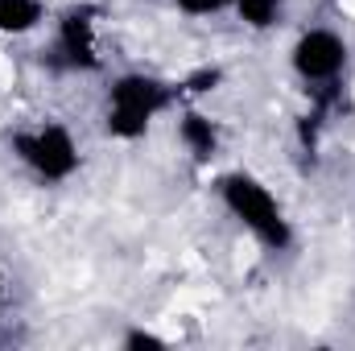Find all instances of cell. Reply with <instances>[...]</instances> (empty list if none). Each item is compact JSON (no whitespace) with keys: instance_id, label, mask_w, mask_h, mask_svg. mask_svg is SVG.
Instances as JSON below:
<instances>
[{"instance_id":"6da1fadb","label":"cell","mask_w":355,"mask_h":351,"mask_svg":"<svg viewBox=\"0 0 355 351\" xmlns=\"http://www.w3.org/2000/svg\"><path fill=\"white\" fill-rule=\"evenodd\" d=\"M219 198H223V207H227L261 244H268V248H289L293 228H289V219H285V207L277 203V194L268 190L261 178L244 174V170L219 178Z\"/></svg>"},{"instance_id":"7a4b0ae2","label":"cell","mask_w":355,"mask_h":351,"mask_svg":"<svg viewBox=\"0 0 355 351\" xmlns=\"http://www.w3.org/2000/svg\"><path fill=\"white\" fill-rule=\"evenodd\" d=\"M170 108V87L157 83L153 75H124L107 91V132L120 141L145 137L157 112Z\"/></svg>"},{"instance_id":"3957f363","label":"cell","mask_w":355,"mask_h":351,"mask_svg":"<svg viewBox=\"0 0 355 351\" xmlns=\"http://www.w3.org/2000/svg\"><path fill=\"white\" fill-rule=\"evenodd\" d=\"M17 157L46 182H67V178L79 170V145L75 137L62 128V124H37L29 132H21L12 141Z\"/></svg>"},{"instance_id":"277c9868","label":"cell","mask_w":355,"mask_h":351,"mask_svg":"<svg viewBox=\"0 0 355 351\" xmlns=\"http://www.w3.org/2000/svg\"><path fill=\"white\" fill-rule=\"evenodd\" d=\"M289 62H293V71L306 79V83H331V79H339L343 75V67H347V42L335 33V29H306L297 42H293V50H289Z\"/></svg>"},{"instance_id":"5b68a950","label":"cell","mask_w":355,"mask_h":351,"mask_svg":"<svg viewBox=\"0 0 355 351\" xmlns=\"http://www.w3.org/2000/svg\"><path fill=\"white\" fill-rule=\"evenodd\" d=\"M58 46H62V54H67L71 67H79V71L99 67V54H95V17H91V8H71V12H67V21H62V29H58Z\"/></svg>"},{"instance_id":"8992f818","label":"cell","mask_w":355,"mask_h":351,"mask_svg":"<svg viewBox=\"0 0 355 351\" xmlns=\"http://www.w3.org/2000/svg\"><path fill=\"white\" fill-rule=\"evenodd\" d=\"M46 17V4L42 0H0V33H33Z\"/></svg>"},{"instance_id":"52a82bcc","label":"cell","mask_w":355,"mask_h":351,"mask_svg":"<svg viewBox=\"0 0 355 351\" xmlns=\"http://www.w3.org/2000/svg\"><path fill=\"white\" fill-rule=\"evenodd\" d=\"M178 137L186 141V149H190L194 157H211V153H215V145H219V132H215V124H211L207 116H198V112H186V116H182V124H178Z\"/></svg>"},{"instance_id":"ba28073f","label":"cell","mask_w":355,"mask_h":351,"mask_svg":"<svg viewBox=\"0 0 355 351\" xmlns=\"http://www.w3.org/2000/svg\"><path fill=\"white\" fill-rule=\"evenodd\" d=\"M232 8L240 12V21L248 29H268V25H277L285 0H232Z\"/></svg>"},{"instance_id":"9c48e42d","label":"cell","mask_w":355,"mask_h":351,"mask_svg":"<svg viewBox=\"0 0 355 351\" xmlns=\"http://www.w3.org/2000/svg\"><path fill=\"white\" fill-rule=\"evenodd\" d=\"M182 12H190V17H211V12H219V8H227L232 0H174Z\"/></svg>"},{"instance_id":"30bf717a","label":"cell","mask_w":355,"mask_h":351,"mask_svg":"<svg viewBox=\"0 0 355 351\" xmlns=\"http://www.w3.org/2000/svg\"><path fill=\"white\" fill-rule=\"evenodd\" d=\"M215 83H219V71H211V67H207V71H198L194 79H186V87L194 91V95H207V91H215Z\"/></svg>"},{"instance_id":"8fae6325","label":"cell","mask_w":355,"mask_h":351,"mask_svg":"<svg viewBox=\"0 0 355 351\" xmlns=\"http://www.w3.org/2000/svg\"><path fill=\"white\" fill-rule=\"evenodd\" d=\"M0 310H4V293H0Z\"/></svg>"}]
</instances>
